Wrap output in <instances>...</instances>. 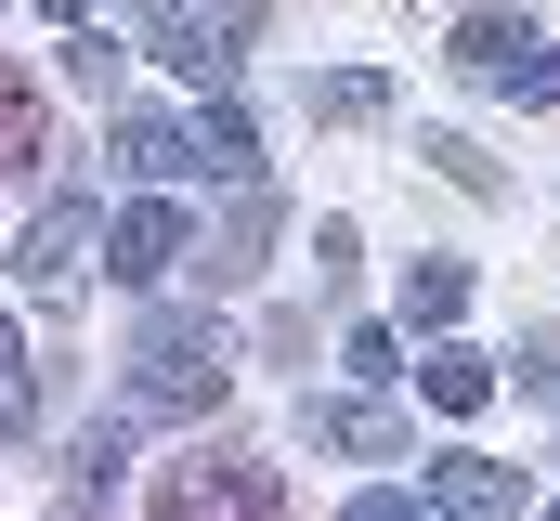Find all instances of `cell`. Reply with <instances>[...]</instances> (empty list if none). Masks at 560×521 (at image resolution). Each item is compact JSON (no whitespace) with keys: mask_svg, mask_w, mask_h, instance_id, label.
I'll return each instance as SVG.
<instances>
[{"mask_svg":"<svg viewBox=\"0 0 560 521\" xmlns=\"http://www.w3.org/2000/svg\"><path fill=\"white\" fill-rule=\"evenodd\" d=\"M235 391V339H222V313H143L131 339V404L156 417H209Z\"/></svg>","mask_w":560,"mask_h":521,"instance_id":"1","label":"cell"},{"mask_svg":"<svg viewBox=\"0 0 560 521\" xmlns=\"http://www.w3.org/2000/svg\"><path fill=\"white\" fill-rule=\"evenodd\" d=\"M118 39L170 53L183 79H235L261 39V0H118Z\"/></svg>","mask_w":560,"mask_h":521,"instance_id":"2","label":"cell"},{"mask_svg":"<svg viewBox=\"0 0 560 521\" xmlns=\"http://www.w3.org/2000/svg\"><path fill=\"white\" fill-rule=\"evenodd\" d=\"M443 66L469 92H495V105H560V39L522 26V13H456V53Z\"/></svg>","mask_w":560,"mask_h":521,"instance_id":"3","label":"cell"},{"mask_svg":"<svg viewBox=\"0 0 560 521\" xmlns=\"http://www.w3.org/2000/svg\"><path fill=\"white\" fill-rule=\"evenodd\" d=\"M156 521H287L275 470L235 456V443H196L183 470H156Z\"/></svg>","mask_w":560,"mask_h":521,"instance_id":"4","label":"cell"},{"mask_svg":"<svg viewBox=\"0 0 560 521\" xmlns=\"http://www.w3.org/2000/svg\"><path fill=\"white\" fill-rule=\"evenodd\" d=\"M92 248H105V209H92V196H52V209L26 222V248H13V274H26L39 300H66V287H79V260H92Z\"/></svg>","mask_w":560,"mask_h":521,"instance_id":"5","label":"cell"},{"mask_svg":"<svg viewBox=\"0 0 560 521\" xmlns=\"http://www.w3.org/2000/svg\"><path fill=\"white\" fill-rule=\"evenodd\" d=\"M183 248H196V235H183V209H170V196H131V209L105 222V274H118V287H156Z\"/></svg>","mask_w":560,"mask_h":521,"instance_id":"6","label":"cell"},{"mask_svg":"<svg viewBox=\"0 0 560 521\" xmlns=\"http://www.w3.org/2000/svg\"><path fill=\"white\" fill-rule=\"evenodd\" d=\"M430 496H443L456 521H509V509H522V470H509V456H469V443H456V456H430Z\"/></svg>","mask_w":560,"mask_h":521,"instance_id":"7","label":"cell"},{"mask_svg":"<svg viewBox=\"0 0 560 521\" xmlns=\"http://www.w3.org/2000/svg\"><path fill=\"white\" fill-rule=\"evenodd\" d=\"M261 248H275V196H261V183H235L222 235H209V248H183V260H209V287H248V274H261Z\"/></svg>","mask_w":560,"mask_h":521,"instance_id":"8","label":"cell"},{"mask_svg":"<svg viewBox=\"0 0 560 521\" xmlns=\"http://www.w3.org/2000/svg\"><path fill=\"white\" fill-rule=\"evenodd\" d=\"M418 391L443 404V417H482V404H495V366H482L469 339H430V352H418Z\"/></svg>","mask_w":560,"mask_h":521,"instance_id":"9","label":"cell"},{"mask_svg":"<svg viewBox=\"0 0 560 521\" xmlns=\"http://www.w3.org/2000/svg\"><path fill=\"white\" fill-rule=\"evenodd\" d=\"M313 443H326V456H405L418 430H405L392 404H313Z\"/></svg>","mask_w":560,"mask_h":521,"instance_id":"10","label":"cell"},{"mask_svg":"<svg viewBox=\"0 0 560 521\" xmlns=\"http://www.w3.org/2000/svg\"><path fill=\"white\" fill-rule=\"evenodd\" d=\"M456 313H469V260H405V326H430V339H443V326H456Z\"/></svg>","mask_w":560,"mask_h":521,"instance_id":"11","label":"cell"},{"mask_svg":"<svg viewBox=\"0 0 560 521\" xmlns=\"http://www.w3.org/2000/svg\"><path fill=\"white\" fill-rule=\"evenodd\" d=\"M118 157H131L143 183H196V130L183 118H118Z\"/></svg>","mask_w":560,"mask_h":521,"instance_id":"12","label":"cell"},{"mask_svg":"<svg viewBox=\"0 0 560 521\" xmlns=\"http://www.w3.org/2000/svg\"><path fill=\"white\" fill-rule=\"evenodd\" d=\"M39 157H52V118H39V92L0 66V183H13V170H39Z\"/></svg>","mask_w":560,"mask_h":521,"instance_id":"13","label":"cell"},{"mask_svg":"<svg viewBox=\"0 0 560 521\" xmlns=\"http://www.w3.org/2000/svg\"><path fill=\"white\" fill-rule=\"evenodd\" d=\"M313 118H326V130L392 118V79H378V66H339V79H313Z\"/></svg>","mask_w":560,"mask_h":521,"instance_id":"14","label":"cell"},{"mask_svg":"<svg viewBox=\"0 0 560 521\" xmlns=\"http://www.w3.org/2000/svg\"><path fill=\"white\" fill-rule=\"evenodd\" d=\"M196 170H209V183H261V143H248L235 105H209V118H196Z\"/></svg>","mask_w":560,"mask_h":521,"instance_id":"15","label":"cell"},{"mask_svg":"<svg viewBox=\"0 0 560 521\" xmlns=\"http://www.w3.org/2000/svg\"><path fill=\"white\" fill-rule=\"evenodd\" d=\"M418 157L443 170V183H456V196H509V170H495V157L469 143V130H418Z\"/></svg>","mask_w":560,"mask_h":521,"instance_id":"16","label":"cell"},{"mask_svg":"<svg viewBox=\"0 0 560 521\" xmlns=\"http://www.w3.org/2000/svg\"><path fill=\"white\" fill-rule=\"evenodd\" d=\"M39 430V379H26V339L0 326V443H26Z\"/></svg>","mask_w":560,"mask_h":521,"instance_id":"17","label":"cell"},{"mask_svg":"<svg viewBox=\"0 0 560 521\" xmlns=\"http://www.w3.org/2000/svg\"><path fill=\"white\" fill-rule=\"evenodd\" d=\"M118 456H131V430H118V417H92V430L66 443V483H92V496H105V483H118Z\"/></svg>","mask_w":560,"mask_h":521,"instance_id":"18","label":"cell"},{"mask_svg":"<svg viewBox=\"0 0 560 521\" xmlns=\"http://www.w3.org/2000/svg\"><path fill=\"white\" fill-rule=\"evenodd\" d=\"M339 366H352V379H405V326H352Z\"/></svg>","mask_w":560,"mask_h":521,"instance_id":"19","label":"cell"},{"mask_svg":"<svg viewBox=\"0 0 560 521\" xmlns=\"http://www.w3.org/2000/svg\"><path fill=\"white\" fill-rule=\"evenodd\" d=\"M522 391H548V404H560V339H522Z\"/></svg>","mask_w":560,"mask_h":521,"instance_id":"20","label":"cell"},{"mask_svg":"<svg viewBox=\"0 0 560 521\" xmlns=\"http://www.w3.org/2000/svg\"><path fill=\"white\" fill-rule=\"evenodd\" d=\"M339 521H418V509H405V496H352Z\"/></svg>","mask_w":560,"mask_h":521,"instance_id":"21","label":"cell"},{"mask_svg":"<svg viewBox=\"0 0 560 521\" xmlns=\"http://www.w3.org/2000/svg\"><path fill=\"white\" fill-rule=\"evenodd\" d=\"M39 13H52V26H92V0H39Z\"/></svg>","mask_w":560,"mask_h":521,"instance_id":"22","label":"cell"},{"mask_svg":"<svg viewBox=\"0 0 560 521\" xmlns=\"http://www.w3.org/2000/svg\"><path fill=\"white\" fill-rule=\"evenodd\" d=\"M548 521H560V509H548Z\"/></svg>","mask_w":560,"mask_h":521,"instance_id":"23","label":"cell"}]
</instances>
